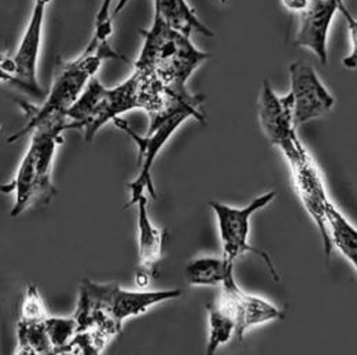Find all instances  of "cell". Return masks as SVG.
Returning a JSON list of instances; mask_svg holds the SVG:
<instances>
[{
    "mask_svg": "<svg viewBox=\"0 0 357 355\" xmlns=\"http://www.w3.org/2000/svg\"><path fill=\"white\" fill-rule=\"evenodd\" d=\"M107 59H126L116 52L107 42L91 39L87 48L72 61H61L56 66L52 86L42 106L26 104V124L7 141L14 143L32 134L38 127L48 123L68 121V111L79 100L91 79L96 76L100 65Z\"/></svg>",
    "mask_w": 357,
    "mask_h": 355,
    "instance_id": "cell-1",
    "label": "cell"
},
{
    "mask_svg": "<svg viewBox=\"0 0 357 355\" xmlns=\"http://www.w3.org/2000/svg\"><path fill=\"white\" fill-rule=\"evenodd\" d=\"M140 32L143 47L135 69L150 72L178 97L192 95L187 89V83L199 65L212 55L198 49L190 36L172 29L157 17L149 29Z\"/></svg>",
    "mask_w": 357,
    "mask_h": 355,
    "instance_id": "cell-2",
    "label": "cell"
},
{
    "mask_svg": "<svg viewBox=\"0 0 357 355\" xmlns=\"http://www.w3.org/2000/svg\"><path fill=\"white\" fill-rule=\"evenodd\" d=\"M135 109H142V79L137 70L114 88H106L95 76L68 111V131H80L89 143L103 125Z\"/></svg>",
    "mask_w": 357,
    "mask_h": 355,
    "instance_id": "cell-3",
    "label": "cell"
},
{
    "mask_svg": "<svg viewBox=\"0 0 357 355\" xmlns=\"http://www.w3.org/2000/svg\"><path fill=\"white\" fill-rule=\"evenodd\" d=\"M204 103V99L185 103L171 111L167 117L162 120L150 124L149 134L146 136H140L136 134L134 129L130 127V124L123 120L121 117L116 118L113 124L128 134L137 145L139 155H137V164H139V173L134 181L130 184L131 191V199L127 206L136 205L137 200L146 195V191L149 192V196L151 199L157 198L154 182H153V165L157 159L158 152L164 148L167 141L171 139V136L175 134L180 125H183L188 118H195L199 123L205 121V116L201 111V106Z\"/></svg>",
    "mask_w": 357,
    "mask_h": 355,
    "instance_id": "cell-4",
    "label": "cell"
},
{
    "mask_svg": "<svg viewBox=\"0 0 357 355\" xmlns=\"http://www.w3.org/2000/svg\"><path fill=\"white\" fill-rule=\"evenodd\" d=\"M275 198H276V192L269 191L267 194H263V195L255 198L245 207H232V206H228V205L218 202V200L211 202L209 206L216 216L224 260L227 262L235 265L236 260L241 258L243 254L257 255L267 265L271 276L276 281H279L278 271L273 267V262H272L269 254L250 246V243H249L252 217L257 212L267 207Z\"/></svg>",
    "mask_w": 357,
    "mask_h": 355,
    "instance_id": "cell-5",
    "label": "cell"
},
{
    "mask_svg": "<svg viewBox=\"0 0 357 355\" xmlns=\"http://www.w3.org/2000/svg\"><path fill=\"white\" fill-rule=\"evenodd\" d=\"M80 298L100 311L120 331L123 322L131 317H137L162 302L178 299L181 290H161V291H128L116 283L99 284L84 280L80 287Z\"/></svg>",
    "mask_w": 357,
    "mask_h": 355,
    "instance_id": "cell-6",
    "label": "cell"
},
{
    "mask_svg": "<svg viewBox=\"0 0 357 355\" xmlns=\"http://www.w3.org/2000/svg\"><path fill=\"white\" fill-rule=\"evenodd\" d=\"M51 0H35L29 24L17 52L1 59V80L33 97L45 99V90L38 80V62L43 38L47 7Z\"/></svg>",
    "mask_w": 357,
    "mask_h": 355,
    "instance_id": "cell-7",
    "label": "cell"
},
{
    "mask_svg": "<svg viewBox=\"0 0 357 355\" xmlns=\"http://www.w3.org/2000/svg\"><path fill=\"white\" fill-rule=\"evenodd\" d=\"M282 152L291 166L296 188L301 202L319 229L323 240L324 254L327 258H330L334 246L327 222V206L331 199L327 195L321 175L300 139L291 145L286 147Z\"/></svg>",
    "mask_w": 357,
    "mask_h": 355,
    "instance_id": "cell-8",
    "label": "cell"
},
{
    "mask_svg": "<svg viewBox=\"0 0 357 355\" xmlns=\"http://www.w3.org/2000/svg\"><path fill=\"white\" fill-rule=\"evenodd\" d=\"M290 92L294 125L298 129L304 124L326 116L335 104L334 96L321 83L316 70L304 62L289 66Z\"/></svg>",
    "mask_w": 357,
    "mask_h": 355,
    "instance_id": "cell-9",
    "label": "cell"
},
{
    "mask_svg": "<svg viewBox=\"0 0 357 355\" xmlns=\"http://www.w3.org/2000/svg\"><path fill=\"white\" fill-rule=\"evenodd\" d=\"M235 267H231L222 284L220 302L228 310L232 313L236 321V338L243 340L245 335L253 326L267 324L269 321L283 320L284 313L276 308L273 303L268 302L256 295L245 292L236 283Z\"/></svg>",
    "mask_w": 357,
    "mask_h": 355,
    "instance_id": "cell-10",
    "label": "cell"
},
{
    "mask_svg": "<svg viewBox=\"0 0 357 355\" xmlns=\"http://www.w3.org/2000/svg\"><path fill=\"white\" fill-rule=\"evenodd\" d=\"M48 314L38 290L31 285L26 291L21 317L17 324V354H54L47 333Z\"/></svg>",
    "mask_w": 357,
    "mask_h": 355,
    "instance_id": "cell-11",
    "label": "cell"
},
{
    "mask_svg": "<svg viewBox=\"0 0 357 355\" xmlns=\"http://www.w3.org/2000/svg\"><path fill=\"white\" fill-rule=\"evenodd\" d=\"M341 1L344 0H310L308 8L300 15L296 45L311 51L323 65L328 61V33Z\"/></svg>",
    "mask_w": 357,
    "mask_h": 355,
    "instance_id": "cell-12",
    "label": "cell"
},
{
    "mask_svg": "<svg viewBox=\"0 0 357 355\" xmlns=\"http://www.w3.org/2000/svg\"><path fill=\"white\" fill-rule=\"evenodd\" d=\"M147 196H142L137 203V229H139V254L135 273V284L139 290H144L153 277L158 273V265L162 258L167 229L153 225L147 210Z\"/></svg>",
    "mask_w": 357,
    "mask_h": 355,
    "instance_id": "cell-13",
    "label": "cell"
},
{
    "mask_svg": "<svg viewBox=\"0 0 357 355\" xmlns=\"http://www.w3.org/2000/svg\"><path fill=\"white\" fill-rule=\"evenodd\" d=\"M259 121L268 141L279 150L298 136L289 95L278 96L268 80H264L260 92Z\"/></svg>",
    "mask_w": 357,
    "mask_h": 355,
    "instance_id": "cell-14",
    "label": "cell"
},
{
    "mask_svg": "<svg viewBox=\"0 0 357 355\" xmlns=\"http://www.w3.org/2000/svg\"><path fill=\"white\" fill-rule=\"evenodd\" d=\"M154 17L190 38L192 35H204L206 38L215 36V33L201 22L195 10L187 0H154Z\"/></svg>",
    "mask_w": 357,
    "mask_h": 355,
    "instance_id": "cell-15",
    "label": "cell"
},
{
    "mask_svg": "<svg viewBox=\"0 0 357 355\" xmlns=\"http://www.w3.org/2000/svg\"><path fill=\"white\" fill-rule=\"evenodd\" d=\"M327 222L334 248H337L357 271V228L347 220L333 200L327 206Z\"/></svg>",
    "mask_w": 357,
    "mask_h": 355,
    "instance_id": "cell-16",
    "label": "cell"
},
{
    "mask_svg": "<svg viewBox=\"0 0 357 355\" xmlns=\"http://www.w3.org/2000/svg\"><path fill=\"white\" fill-rule=\"evenodd\" d=\"M234 264L223 257H201L191 261L185 267V280L194 287H216L222 285L224 278Z\"/></svg>",
    "mask_w": 357,
    "mask_h": 355,
    "instance_id": "cell-17",
    "label": "cell"
},
{
    "mask_svg": "<svg viewBox=\"0 0 357 355\" xmlns=\"http://www.w3.org/2000/svg\"><path fill=\"white\" fill-rule=\"evenodd\" d=\"M206 309L209 318V338L206 354L213 355L236 335V321L232 313L220 301H218L216 303H209Z\"/></svg>",
    "mask_w": 357,
    "mask_h": 355,
    "instance_id": "cell-18",
    "label": "cell"
},
{
    "mask_svg": "<svg viewBox=\"0 0 357 355\" xmlns=\"http://www.w3.org/2000/svg\"><path fill=\"white\" fill-rule=\"evenodd\" d=\"M47 333L54 349V354L65 353L68 345L79 332L76 317H50L45 321Z\"/></svg>",
    "mask_w": 357,
    "mask_h": 355,
    "instance_id": "cell-19",
    "label": "cell"
},
{
    "mask_svg": "<svg viewBox=\"0 0 357 355\" xmlns=\"http://www.w3.org/2000/svg\"><path fill=\"white\" fill-rule=\"evenodd\" d=\"M114 0H102L98 14L95 17V29L93 36L100 42H107L113 33V19H112V8Z\"/></svg>",
    "mask_w": 357,
    "mask_h": 355,
    "instance_id": "cell-20",
    "label": "cell"
},
{
    "mask_svg": "<svg viewBox=\"0 0 357 355\" xmlns=\"http://www.w3.org/2000/svg\"><path fill=\"white\" fill-rule=\"evenodd\" d=\"M338 13H341L342 17L345 18L348 31H349V38H351V52L348 56L342 59V65L347 69L355 70L357 69V18L354 17V14L349 11V8L344 1H341Z\"/></svg>",
    "mask_w": 357,
    "mask_h": 355,
    "instance_id": "cell-21",
    "label": "cell"
},
{
    "mask_svg": "<svg viewBox=\"0 0 357 355\" xmlns=\"http://www.w3.org/2000/svg\"><path fill=\"white\" fill-rule=\"evenodd\" d=\"M220 1H222V3H227V0H220Z\"/></svg>",
    "mask_w": 357,
    "mask_h": 355,
    "instance_id": "cell-22",
    "label": "cell"
}]
</instances>
